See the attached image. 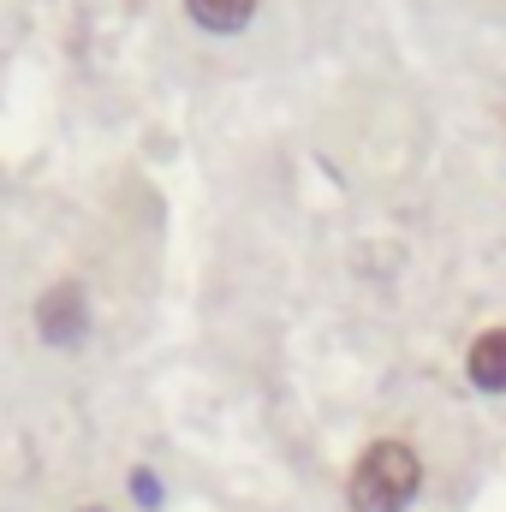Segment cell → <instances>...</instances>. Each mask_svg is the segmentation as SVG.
I'll list each match as a JSON object with an SVG mask.
<instances>
[{
	"mask_svg": "<svg viewBox=\"0 0 506 512\" xmlns=\"http://www.w3.org/2000/svg\"><path fill=\"white\" fill-rule=\"evenodd\" d=\"M423 489V459L411 441H370L346 477L352 512H405Z\"/></svg>",
	"mask_w": 506,
	"mask_h": 512,
	"instance_id": "6da1fadb",
	"label": "cell"
},
{
	"mask_svg": "<svg viewBox=\"0 0 506 512\" xmlns=\"http://www.w3.org/2000/svg\"><path fill=\"white\" fill-rule=\"evenodd\" d=\"M30 322H36V340H42V346L78 352V346L90 340V292H84V280H54V286H42Z\"/></svg>",
	"mask_w": 506,
	"mask_h": 512,
	"instance_id": "7a4b0ae2",
	"label": "cell"
},
{
	"mask_svg": "<svg viewBox=\"0 0 506 512\" xmlns=\"http://www.w3.org/2000/svg\"><path fill=\"white\" fill-rule=\"evenodd\" d=\"M465 376H471V387H483V393H506V328H489V334L471 340Z\"/></svg>",
	"mask_w": 506,
	"mask_h": 512,
	"instance_id": "3957f363",
	"label": "cell"
},
{
	"mask_svg": "<svg viewBox=\"0 0 506 512\" xmlns=\"http://www.w3.org/2000/svg\"><path fill=\"white\" fill-rule=\"evenodd\" d=\"M185 18L209 36H239L256 18V0H185Z\"/></svg>",
	"mask_w": 506,
	"mask_h": 512,
	"instance_id": "277c9868",
	"label": "cell"
},
{
	"mask_svg": "<svg viewBox=\"0 0 506 512\" xmlns=\"http://www.w3.org/2000/svg\"><path fill=\"white\" fill-rule=\"evenodd\" d=\"M131 495H137L149 512L161 507V483H155V471H149V465H137V471H131Z\"/></svg>",
	"mask_w": 506,
	"mask_h": 512,
	"instance_id": "5b68a950",
	"label": "cell"
},
{
	"mask_svg": "<svg viewBox=\"0 0 506 512\" xmlns=\"http://www.w3.org/2000/svg\"><path fill=\"white\" fill-rule=\"evenodd\" d=\"M78 512H108V507H78Z\"/></svg>",
	"mask_w": 506,
	"mask_h": 512,
	"instance_id": "8992f818",
	"label": "cell"
}]
</instances>
